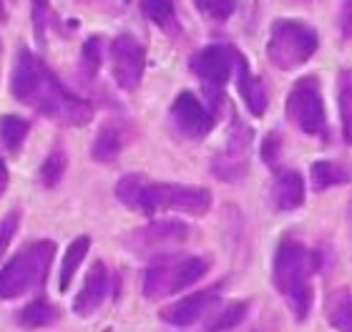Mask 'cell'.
<instances>
[{
    "label": "cell",
    "mask_w": 352,
    "mask_h": 332,
    "mask_svg": "<svg viewBox=\"0 0 352 332\" xmlns=\"http://www.w3.org/2000/svg\"><path fill=\"white\" fill-rule=\"evenodd\" d=\"M18 322L28 330H41V327H53L58 322V307L48 297H38L28 302L18 312Z\"/></svg>",
    "instance_id": "18"
},
{
    "label": "cell",
    "mask_w": 352,
    "mask_h": 332,
    "mask_svg": "<svg viewBox=\"0 0 352 332\" xmlns=\"http://www.w3.org/2000/svg\"><path fill=\"white\" fill-rule=\"evenodd\" d=\"M247 312H250V305L247 302H229L224 305L217 315L206 320L204 332H229L234 330L236 325H242V320L247 318Z\"/></svg>",
    "instance_id": "22"
},
{
    "label": "cell",
    "mask_w": 352,
    "mask_h": 332,
    "mask_svg": "<svg viewBox=\"0 0 352 332\" xmlns=\"http://www.w3.org/2000/svg\"><path fill=\"white\" fill-rule=\"evenodd\" d=\"M236 89L242 93L244 104L252 111V116H262L267 111V91H264L262 81L257 76H252L247 60H239V68H236Z\"/></svg>",
    "instance_id": "16"
},
{
    "label": "cell",
    "mask_w": 352,
    "mask_h": 332,
    "mask_svg": "<svg viewBox=\"0 0 352 332\" xmlns=\"http://www.w3.org/2000/svg\"><path fill=\"white\" fill-rule=\"evenodd\" d=\"M287 116L300 131L309 136H320V139L327 136V113L320 93V81L315 76L300 78L287 93Z\"/></svg>",
    "instance_id": "8"
},
{
    "label": "cell",
    "mask_w": 352,
    "mask_h": 332,
    "mask_svg": "<svg viewBox=\"0 0 352 332\" xmlns=\"http://www.w3.org/2000/svg\"><path fill=\"white\" fill-rule=\"evenodd\" d=\"M88 250H91V236H76L74 242L68 244L66 254H63V265H60V274H58L60 292H66V289L71 287V282H74L81 262L86 259Z\"/></svg>",
    "instance_id": "19"
},
{
    "label": "cell",
    "mask_w": 352,
    "mask_h": 332,
    "mask_svg": "<svg viewBox=\"0 0 352 332\" xmlns=\"http://www.w3.org/2000/svg\"><path fill=\"white\" fill-rule=\"evenodd\" d=\"M66 169H68V156L63 154L60 148H53L51 154L43 159L41 169H38V181H41V186H45V189H53V186L60 184Z\"/></svg>",
    "instance_id": "24"
},
{
    "label": "cell",
    "mask_w": 352,
    "mask_h": 332,
    "mask_svg": "<svg viewBox=\"0 0 352 332\" xmlns=\"http://www.w3.org/2000/svg\"><path fill=\"white\" fill-rule=\"evenodd\" d=\"M116 197L124 207L141 214H159V212H182V214L201 217L212 209V194L199 186L162 184L151 181L144 174H126L118 179Z\"/></svg>",
    "instance_id": "2"
},
{
    "label": "cell",
    "mask_w": 352,
    "mask_h": 332,
    "mask_svg": "<svg viewBox=\"0 0 352 332\" xmlns=\"http://www.w3.org/2000/svg\"><path fill=\"white\" fill-rule=\"evenodd\" d=\"M141 10L159 25H169L174 21V5L171 0H141Z\"/></svg>",
    "instance_id": "26"
},
{
    "label": "cell",
    "mask_w": 352,
    "mask_h": 332,
    "mask_svg": "<svg viewBox=\"0 0 352 332\" xmlns=\"http://www.w3.org/2000/svg\"><path fill=\"white\" fill-rule=\"evenodd\" d=\"M239 60H242V56L234 48L219 43L206 45L191 58V71L201 78L204 96L214 109H219L224 104V89H227L232 74L239 68Z\"/></svg>",
    "instance_id": "7"
},
{
    "label": "cell",
    "mask_w": 352,
    "mask_h": 332,
    "mask_svg": "<svg viewBox=\"0 0 352 332\" xmlns=\"http://www.w3.org/2000/svg\"><path fill=\"white\" fill-rule=\"evenodd\" d=\"M315 254L297 239H282L272 259V285L285 297L287 307L297 320H305L312 310V277Z\"/></svg>",
    "instance_id": "3"
},
{
    "label": "cell",
    "mask_w": 352,
    "mask_h": 332,
    "mask_svg": "<svg viewBox=\"0 0 352 332\" xmlns=\"http://www.w3.org/2000/svg\"><path fill=\"white\" fill-rule=\"evenodd\" d=\"M18 224H21V212H8V214L0 219V259L6 254L8 244L13 242L15 232H18Z\"/></svg>",
    "instance_id": "27"
},
{
    "label": "cell",
    "mask_w": 352,
    "mask_h": 332,
    "mask_svg": "<svg viewBox=\"0 0 352 332\" xmlns=\"http://www.w3.org/2000/svg\"><path fill=\"white\" fill-rule=\"evenodd\" d=\"M342 33L345 38H352V0L342 3Z\"/></svg>",
    "instance_id": "31"
},
{
    "label": "cell",
    "mask_w": 352,
    "mask_h": 332,
    "mask_svg": "<svg viewBox=\"0 0 352 332\" xmlns=\"http://www.w3.org/2000/svg\"><path fill=\"white\" fill-rule=\"evenodd\" d=\"M317 51V33L302 21H277L267 41V58L279 71L307 63Z\"/></svg>",
    "instance_id": "6"
},
{
    "label": "cell",
    "mask_w": 352,
    "mask_h": 332,
    "mask_svg": "<svg viewBox=\"0 0 352 332\" xmlns=\"http://www.w3.org/2000/svg\"><path fill=\"white\" fill-rule=\"evenodd\" d=\"M169 121L174 126V131L182 139L189 141H201L214 129V113L189 91H184V93H179L174 98Z\"/></svg>",
    "instance_id": "10"
},
{
    "label": "cell",
    "mask_w": 352,
    "mask_h": 332,
    "mask_svg": "<svg viewBox=\"0 0 352 332\" xmlns=\"http://www.w3.org/2000/svg\"><path fill=\"white\" fill-rule=\"evenodd\" d=\"M274 204L282 212H294L305 204V181L297 171H282L274 181Z\"/></svg>",
    "instance_id": "15"
},
{
    "label": "cell",
    "mask_w": 352,
    "mask_h": 332,
    "mask_svg": "<svg viewBox=\"0 0 352 332\" xmlns=\"http://www.w3.org/2000/svg\"><path fill=\"white\" fill-rule=\"evenodd\" d=\"M8 189V166H6V162L0 159V194L6 192Z\"/></svg>",
    "instance_id": "32"
},
{
    "label": "cell",
    "mask_w": 352,
    "mask_h": 332,
    "mask_svg": "<svg viewBox=\"0 0 352 332\" xmlns=\"http://www.w3.org/2000/svg\"><path fill=\"white\" fill-rule=\"evenodd\" d=\"M83 66H86L91 74L101 66V41H98V38H91V41L83 45Z\"/></svg>",
    "instance_id": "30"
},
{
    "label": "cell",
    "mask_w": 352,
    "mask_h": 332,
    "mask_svg": "<svg viewBox=\"0 0 352 332\" xmlns=\"http://www.w3.org/2000/svg\"><path fill=\"white\" fill-rule=\"evenodd\" d=\"M309 181L315 192H324L330 186H340L350 181V171L340 162H315L309 169Z\"/></svg>",
    "instance_id": "20"
},
{
    "label": "cell",
    "mask_w": 352,
    "mask_h": 332,
    "mask_svg": "<svg viewBox=\"0 0 352 332\" xmlns=\"http://www.w3.org/2000/svg\"><path fill=\"white\" fill-rule=\"evenodd\" d=\"M33 5H36V18L41 21V13H43V8H45V0H33Z\"/></svg>",
    "instance_id": "33"
},
{
    "label": "cell",
    "mask_w": 352,
    "mask_h": 332,
    "mask_svg": "<svg viewBox=\"0 0 352 332\" xmlns=\"http://www.w3.org/2000/svg\"><path fill=\"white\" fill-rule=\"evenodd\" d=\"M186 234H189V229H186L184 221H176V219L151 221V224L136 229L133 234L126 236V247L144 254V252H154V250H162V247H169V244L184 242Z\"/></svg>",
    "instance_id": "13"
},
{
    "label": "cell",
    "mask_w": 352,
    "mask_h": 332,
    "mask_svg": "<svg viewBox=\"0 0 352 332\" xmlns=\"http://www.w3.org/2000/svg\"><path fill=\"white\" fill-rule=\"evenodd\" d=\"M279 154H282V136L277 131L267 133V139L262 144V159L270 169H277L279 166Z\"/></svg>",
    "instance_id": "29"
},
{
    "label": "cell",
    "mask_w": 352,
    "mask_h": 332,
    "mask_svg": "<svg viewBox=\"0 0 352 332\" xmlns=\"http://www.w3.org/2000/svg\"><path fill=\"white\" fill-rule=\"evenodd\" d=\"M209 272V262L204 257H162L144 272L141 292L146 300L159 302L164 297H171L176 292L186 289L189 285H197Z\"/></svg>",
    "instance_id": "5"
},
{
    "label": "cell",
    "mask_w": 352,
    "mask_h": 332,
    "mask_svg": "<svg viewBox=\"0 0 352 332\" xmlns=\"http://www.w3.org/2000/svg\"><path fill=\"white\" fill-rule=\"evenodd\" d=\"M252 129L250 126L242 124V118L234 113V124H232V131H229V141L224 151L214 156L212 162V169L214 174L219 179H229V181H234L244 174L247 169V148L252 144Z\"/></svg>",
    "instance_id": "12"
},
{
    "label": "cell",
    "mask_w": 352,
    "mask_h": 332,
    "mask_svg": "<svg viewBox=\"0 0 352 332\" xmlns=\"http://www.w3.org/2000/svg\"><path fill=\"white\" fill-rule=\"evenodd\" d=\"M340 116H342V136L352 146V68L340 76Z\"/></svg>",
    "instance_id": "25"
},
{
    "label": "cell",
    "mask_w": 352,
    "mask_h": 332,
    "mask_svg": "<svg viewBox=\"0 0 352 332\" xmlns=\"http://www.w3.org/2000/svg\"><path fill=\"white\" fill-rule=\"evenodd\" d=\"M111 71H113V81L118 89L136 91L141 78H144V68H146V51L144 45L133 36H116L111 41Z\"/></svg>",
    "instance_id": "9"
},
{
    "label": "cell",
    "mask_w": 352,
    "mask_h": 332,
    "mask_svg": "<svg viewBox=\"0 0 352 332\" xmlns=\"http://www.w3.org/2000/svg\"><path fill=\"white\" fill-rule=\"evenodd\" d=\"M30 124L23 116H15V113H8V116L0 118V133H3V144L10 154H18L23 146V141L28 136Z\"/></svg>",
    "instance_id": "23"
},
{
    "label": "cell",
    "mask_w": 352,
    "mask_h": 332,
    "mask_svg": "<svg viewBox=\"0 0 352 332\" xmlns=\"http://www.w3.org/2000/svg\"><path fill=\"white\" fill-rule=\"evenodd\" d=\"M327 322L338 332H352V292L340 289L327 300Z\"/></svg>",
    "instance_id": "21"
},
{
    "label": "cell",
    "mask_w": 352,
    "mask_h": 332,
    "mask_svg": "<svg viewBox=\"0 0 352 332\" xmlns=\"http://www.w3.org/2000/svg\"><path fill=\"white\" fill-rule=\"evenodd\" d=\"M197 3L206 15H212V18H217V21L229 18L236 8V0H197Z\"/></svg>",
    "instance_id": "28"
},
{
    "label": "cell",
    "mask_w": 352,
    "mask_h": 332,
    "mask_svg": "<svg viewBox=\"0 0 352 332\" xmlns=\"http://www.w3.org/2000/svg\"><path fill=\"white\" fill-rule=\"evenodd\" d=\"M124 146H126L124 126L116 124V121H109V124L101 126V131H98V136H96V141H94L91 154H94L96 162L109 164L121 154V148Z\"/></svg>",
    "instance_id": "17"
},
{
    "label": "cell",
    "mask_w": 352,
    "mask_h": 332,
    "mask_svg": "<svg viewBox=\"0 0 352 332\" xmlns=\"http://www.w3.org/2000/svg\"><path fill=\"white\" fill-rule=\"evenodd\" d=\"M111 292V274L103 262H94L91 269L86 272L81 292L74 297V312L78 318H91L94 312H98L106 297Z\"/></svg>",
    "instance_id": "14"
},
{
    "label": "cell",
    "mask_w": 352,
    "mask_h": 332,
    "mask_svg": "<svg viewBox=\"0 0 352 332\" xmlns=\"http://www.w3.org/2000/svg\"><path fill=\"white\" fill-rule=\"evenodd\" d=\"M56 242L53 239H36L18 250L6 265L0 267V300H18L30 289L41 287L48 280Z\"/></svg>",
    "instance_id": "4"
},
{
    "label": "cell",
    "mask_w": 352,
    "mask_h": 332,
    "mask_svg": "<svg viewBox=\"0 0 352 332\" xmlns=\"http://www.w3.org/2000/svg\"><path fill=\"white\" fill-rule=\"evenodd\" d=\"M6 18V8H3V3H0V21Z\"/></svg>",
    "instance_id": "34"
},
{
    "label": "cell",
    "mask_w": 352,
    "mask_h": 332,
    "mask_svg": "<svg viewBox=\"0 0 352 332\" xmlns=\"http://www.w3.org/2000/svg\"><path fill=\"white\" fill-rule=\"evenodd\" d=\"M10 93L21 104L36 109L41 116L58 121L60 126H83L94 118V106L74 96L56 78L51 68H45L43 60L28 48L15 53L10 71Z\"/></svg>",
    "instance_id": "1"
},
{
    "label": "cell",
    "mask_w": 352,
    "mask_h": 332,
    "mask_svg": "<svg viewBox=\"0 0 352 332\" xmlns=\"http://www.w3.org/2000/svg\"><path fill=\"white\" fill-rule=\"evenodd\" d=\"M219 289H221L219 285H214V287L191 292V295L182 297L179 302L166 305V307L159 312V318L171 327L197 325V322H201L209 312L217 310V305H219Z\"/></svg>",
    "instance_id": "11"
}]
</instances>
